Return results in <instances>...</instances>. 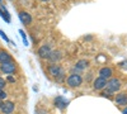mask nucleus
I'll use <instances>...</instances> for the list:
<instances>
[{
  "label": "nucleus",
  "instance_id": "nucleus-15",
  "mask_svg": "<svg viewBox=\"0 0 127 114\" xmlns=\"http://www.w3.org/2000/svg\"><path fill=\"white\" fill-rule=\"evenodd\" d=\"M55 103H56V105H57V107H60V108H65V107H66V104H67L66 101H64V99H62L61 96H59V98L55 100Z\"/></svg>",
  "mask_w": 127,
  "mask_h": 114
},
{
  "label": "nucleus",
  "instance_id": "nucleus-17",
  "mask_svg": "<svg viewBox=\"0 0 127 114\" xmlns=\"http://www.w3.org/2000/svg\"><path fill=\"white\" fill-rule=\"evenodd\" d=\"M6 98V92L3 90V89H0V100H3Z\"/></svg>",
  "mask_w": 127,
  "mask_h": 114
},
{
  "label": "nucleus",
  "instance_id": "nucleus-4",
  "mask_svg": "<svg viewBox=\"0 0 127 114\" xmlns=\"http://www.w3.org/2000/svg\"><path fill=\"white\" fill-rule=\"evenodd\" d=\"M0 71L4 72V74H6V75L13 74V72H15V64H14L13 61L1 64V65H0Z\"/></svg>",
  "mask_w": 127,
  "mask_h": 114
},
{
  "label": "nucleus",
  "instance_id": "nucleus-19",
  "mask_svg": "<svg viewBox=\"0 0 127 114\" xmlns=\"http://www.w3.org/2000/svg\"><path fill=\"white\" fill-rule=\"evenodd\" d=\"M0 36H1V37H3V38H4L5 41H6V42H9V39H8V37H6V34H5V33L3 32V30H1V29H0Z\"/></svg>",
  "mask_w": 127,
  "mask_h": 114
},
{
  "label": "nucleus",
  "instance_id": "nucleus-13",
  "mask_svg": "<svg viewBox=\"0 0 127 114\" xmlns=\"http://www.w3.org/2000/svg\"><path fill=\"white\" fill-rule=\"evenodd\" d=\"M89 65V62L87 60H80L76 62V66H75V70L76 71H80V70H84V68H87Z\"/></svg>",
  "mask_w": 127,
  "mask_h": 114
},
{
  "label": "nucleus",
  "instance_id": "nucleus-24",
  "mask_svg": "<svg viewBox=\"0 0 127 114\" xmlns=\"http://www.w3.org/2000/svg\"><path fill=\"white\" fill-rule=\"evenodd\" d=\"M0 1H1V0H0Z\"/></svg>",
  "mask_w": 127,
  "mask_h": 114
},
{
  "label": "nucleus",
  "instance_id": "nucleus-5",
  "mask_svg": "<svg viewBox=\"0 0 127 114\" xmlns=\"http://www.w3.org/2000/svg\"><path fill=\"white\" fill-rule=\"evenodd\" d=\"M0 110H1L4 114H12L13 110H14V103H13V101H5V103H1Z\"/></svg>",
  "mask_w": 127,
  "mask_h": 114
},
{
  "label": "nucleus",
  "instance_id": "nucleus-7",
  "mask_svg": "<svg viewBox=\"0 0 127 114\" xmlns=\"http://www.w3.org/2000/svg\"><path fill=\"white\" fill-rule=\"evenodd\" d=\"M105 85H107V80L100 77V76L94 80V89L95 90H102V89L105 88Z\"/></svg>",
  "mask_w": 127,
  "mask_h": 114
},
{
  "label": "nucleus",
  "instance_id": "nucleus-22",
  "mask_svg": "<svg viewBox=\"0 0 127 114\" xmlns=\"http://www.w3.org/2000/svg\"><path fill=\"white\" fill-rule=\"evenodd\" d=\"M41 1H48V0H41Z\"/></svg>",
  "mask_w": 127,
  "mask_h": 114
},
{
  "label": "nucleus",
  "instance_id": "nucleus-14",
  "mask_svg": "<svg viewBox=\"0 0 127 114\" xmlns=\"http://www.w3.org/2000/svg\"><path fill=\"white\" fill-rule=\"evenodd\" d=\"M0 15H1V18L6 23H10V15L8 13V10L5 9V6H3V5H1V8H0Z\"/></svg>",
  "mask_w": 127,
  "mask_h": 114
},
{
  "label": "nucleus",
  "instance_id": "nucleus-23",
  "mask_svg": "<svg viewBox=\"0 0 127 114\" xmlns=\"http://www.w3.org/2000/svg\"><path fill=\"white\" fill-rule=\"evenodd\" d=\"M0 107H1V101H0Z\"/></svg>",
  "mask_w": 127,
  "mask_h": 114
},
{
  "label": "nucleus",
  "instance_id": "nucleus-2",
  "mask_svg": "<svg viewBox=\"0 0 127 114\" xmlns=\"http://www.w3.org/2000/svg\"><path fill=\"white\" fill-rule=\"evenodd\" d=\"M83 82V77L78 74H71L69 77H67V84L71 86V88H78L81 85Z\"/></svg>",
  "mask_w": 127,
  "mask_h": 114
},
{
  "label": "nucleus",
  "instance_id": "nucleus-21",
  "mask_svg": "<svg viewBox=\"0 0 127 114\" xmlns=\"http://www.w3.org/2000/svg\"><path fill=\"white\" fill-rule=\"evenodd\" d=\"M123 114H127V108H125V109H123Z\"/></svg>",
  "mask_w": 127,
  "mask_h": 114
},
{
  "label": "nucleus",
  "instance_id": "nucleus-1",
  "mask_svg": "<svg viewBox=\"0 0 127 114\" xmlns=\"http://www.w3.org/2000/svg\"><path fill=\"white\" fill-rule=\"evenodd\" d=\"M48 71H50V74L56 79V81H59V82H61L64 79H65V72H64V70L59 65H55V64L51 65L48 67Z\"/></svg>",
  "mask_w": 127,
  "mask_h": 114
},
{
  "label": "nucleus",
  "instance_id": "nucleus-11",
  "mask_svg": "<svg viewBox=\"0 0 127 114\" xmlns=\"http://www.w3.org/2000/svg\"><path fill=\"white\" fill-rule=\"evenodd\" d=\"M116 103L118 105H127V94H118L116 96Z\"/></svg>",
  "mask_w": 127,
  "mask_h": 114
},
{
  "label": "nucleus",
  "instance_id": "nucleus-18",
  "mask_svg": "<svg viewBox=\"0 0 127 114\" xmlns=\"http://www.w3.org/2000/svg\"><path fill=\"white\" fill-rule=\"evenodd\" d=\"M5 84H6V82H5V80H4L3 77H0V89H3V88L5 86Z\"/></svg>",
  "mask_w": 127,
  "mask_h": 114
},
{
  "label": "nucleus",
  "instance_id": "nucleus-20",
  "mask_svg": "<svg viewBox=\"0 0 127 114\" xmlns=\"http://www.w3.org/2000/svg\"><path fill=\"white\" fill-rule=\"evenodd\" d=\"M8 80H9L10 82H14V81H15V80H14V77H12V76H9V77H8Z\"/></svg>",
  "mask_w": 127,
  "mask_h": 114
},
{
  "label": "nucleus",
  "instance_id": "nucleus-10",
  "mask_svg": "<svg viewBox=\"0 0 127 114\" xmlns=\"http://www.w3.org/2000/svg\"><path fill=\"white\" fill-rule=\"evenodd\" d=\"M112 70L109 68V67H103V68H100V71H99V75H100V77H103V79H111V76H112Z\"/></svg>",
  "mask_w": 127,
  "mask_h": 114
},
{
  "label": "nucleus",
  "instance_id": "nucleus-8",
  "mask_svg": "<svg viewBox=\"0 0 127 114\" xmlns=\"http://www.w3.org/2000/svg\"><path fill=\"white\" fill-rule=\"evenodd\" d=\"M19 19H20V22H22L23 24H26V25H28V24L32 23V17L27 12H20L19 13Z\"/></svg>",
  "mask_w": 127,
  "mask_h": 114
},
{
  "label": "nucleus",
  "instance_id": "nucleus-3",
  "mask_svg": "<svg viewBox=\"0 0 127 114\" xmlns=\"http://www.w3.org/2000/svg\"><path fill=\"white\" fill-rule=\"evenodd\" d=\"M107 90L109 92H116V91H118L120 88H121V81L118 79H109L107 81Z\"/></svg>",
  "mask_w": 127,
  "mask_h": 114
},
{
  "label": "nucleus",
  "instance_id": "nucleus-6",
  "mask_svg": "<svg viewBox=\"0 0 127 114\" xmlns=\"http://www.w3.org/2000/svg\"><path fill=\"white\" fill-rule=\"evenodd\" d=\"M50 53H51V47H50V45H43L42 47H39V49H38V56H39L41 58H48Z\"/></svg>",
  "mask_w": 127,
  "mask_h": 114
},
{
  "label": "nucleus",
  "instance_id": "nucleus-12",
  "mask_svg": "<svg viewBox=\"0 0 127 114\" xmlns=\"http://www.w3.org/2000/svg\"><path fill=\"white\" fill-rule=\"evenodd\" d=\"M12 61V56L5 51H0V64H5V62Z\"/></svg>",
  "mask_w": 127,
  "mask_h": 114
},
{
  "label": "nucleus",
  "instance_id": "nucleus-9",
  "mask_svg": "<svg viewBox=\"0 0 127 114\" xmlns=\"http://www.w3.org/2000/svg\"><path fill=\"white\" fill-rule=\"evenodd\" d=\"M61 57H62V55L60 51H51L47 60H50V62H52V64H56V62H59L61 60Z\"/></svg>",
  "mask_w": 127,
  "mask_h": 114
},
{
  "label": "nucleus",
  "instance_id": "nucleus-16",
  "mask_svg": "<svg viewBox=\"0 0 127 114\" xmlns=\"http://www.w3.org/2000/svg\"><path fill=\"white\" fill-rule=\"evenodd\" d=\"M19 33L22 34V39H23L24 45H26V46H28V42H27V37H26V33H24V30H22V29H20V30H19Z\"/></svg>",
  "mask_w": 127,
  "mask_h": 114
}]
</instances>
